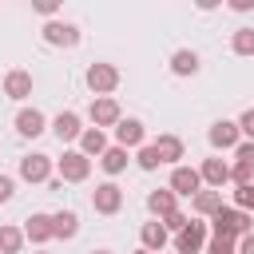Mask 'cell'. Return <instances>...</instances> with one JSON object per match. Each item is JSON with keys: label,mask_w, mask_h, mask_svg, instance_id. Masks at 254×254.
<instances>
[{"label": "cell", "mask_w": 254, "mask_h": 254, "mask_svg": "<svg viewBox=\"0 0 254 254\" xmlns=\"http://www.w3.org/2000/svg\"><path fill=\"white\" fill-rule=\"evenodd\" d=\"M210 230L218 234V238H242V234H250L254 230V214H246V210H238V206H222L214 218H210Z\"/></svg>", "instance_id": "1"}, {"label": "cell", "mask_w": 254, "mask_h": 254, "mask_svg": "<svg viewBox=\"0 0 254 254\" xmlns=\"http://www.w3.org/2000/svg\"><path fill=\"white\" fill-rule=\"evenodd\" d=\"M91 206H95V214H119V210H123V187H119L115 179L99 183V187L91 190Z\"/></svg>", "instance_id": "2"}, {"label": "cell", "mask_w": 254, "mask_h": 254, "mask_svg": "<svg viewBox=\"0 0 254 254\" xmlns=\"http://www.w3.org/2000/svg\"><path fill=\"white\" fill-rule=\"evenodd\" d=\"M83 79H87V87H91L95 99H99V95H111V91L119 87V67H115V64H91Z\"/></svg>", "instance_id": "3"}, {"label": "cell", "mask_w": 254, "mask_h": 254, "mask_svg": "<svg viewBox=\"0 0 254 254\" xmlns=\"http://www.w3.org/2000/svg\"><path fill=\"white\" fill-rule=\"evenodd\" d=\"M202 246H206V222H202V218H190V222L175 234V250H179V254H202Z\"/></svg>", "instance_id": "4"}, {"label": "cell", "mask_w": 254, "mask_h": 254, "mask_svg": "<svg viewBox=\"0 0 254 254\" xmlns=\"http://www.w3.org/2000/svg\"><path fill=\"white\" fill-rule=\"evenodd\" d=\"M206 139H210V147H214V151H234V147L242 143V131H238V123H234V119H214V123H210V131H206Z\"/></svg>", "instance_id": "5"}, {"label": "cell", "mask_w": 254, "mask_h": 254, "mask_svg": "<svg viewBox=\"0 0 254 254\" xmlns=\"http://www.w3.org/2000/svg\"><path fill=\"white\" fill-rule=\"evenodd\" d=\"M56 171L64 183H83L91 175V159L79 155V151H64V159H56Z\"/></svg>", "instance_id": "6"}, {"label": "cell", "mask_w": 254, "mask_h": 254, "mask_svg": "<svg viewBox=\"0 0 254 254\" xmlns=\"http://www.w3.org/2000/svg\"><path fill=\"white\" fill-rule=\"evenodd\" d=\"M167 190H175V198H194L202 190V179H198V167H175L171 171V183Z\"/></svg>", "instance_id": "7"}, {"label": "cell", "mask_w": 254, "mask_h": 254, "mask_svg": "<svg viewBox=\"0 0 254 254\" xmlns=\"http://www.w3.org/2000/svg\"><path fill=\"white\" fill-rule=\"evenodd\" d=\"M40 36H44V44H52V48H75V44H79V28L67 24V20H48Z\"/></svg>", "instance_id": "8"}, {"label": "cell", "mask_w": 254, "mask_h": 254, "mask_svg": "<svg viewBox=\"0 0 254 254\" xmlns=\"http://www.w3.org/2000/svg\"><path fill=\"white\" fill-rule=\"evenodd\" d=\"M20 179L24 183H48L52 179V155H40V151L24 155L20 159Z\"/></svg>", "instance_id": "9"}, {"label": "cell", "mask_w": 254, "mask_h": 254, "mask_svg": "<svg viewBox=\"0 0 254 254\" xmlns=\"http://www.w3.org/2000/svg\"><path fill=\"white\" fill-rule=\"evenodd\" d=\"M87 115H91V123H95L99 131H103V127H115V123L123 119V111H119V103H115L111 95H99V99H91V111H87Z\"/></svg>", "instance_id": "10"}, {"label": "cell", "mask_w": 254, "mask_h": 254, "mask_svg": "<svg viewBox=\"0 0 254 254\" xmlns=\"http://www.w3.org/2000/svg\"><path fill=\"white\" fill-rule=\"evenodd\" d=\"M16 131H20L24 139H40V135L48 131L44 111H40V107H20V111H16Z\"/></svg>", "instance_id": "11"}, {"label": "cell", "mask_w": 254, "mask_h": 254, "mask_svg": "<svg viewBox=\"0 0 254 254\" xmlns=\"http://www.w3.org/2000/svg\"><path fill=\"white\" fill-rule=\"evenodd\" d=\"M143 143H147V127L139 119H119L115 123V147L131 151V147H143Z\"/></svg>", "instance_id": "12"}, {"label": "cell", "mask_w": 254, "mask_h": 254, "mask_svg": "<svg viewBox=\"0 0 254 254\" xmlns=\"http://www.w3.org/2000/svg\"><path fill=\"white\" fill-rule=\"evenodd\" d=\"M32 87H36V79H32V71H24V67H12L8 75H4V95L8 99H28L32 95Z\"/></svg>", "instance_id": "13"}, {"label": "cell", "mask_w": 254, "mask_h": 254, "mask_svg": "<svg viewBox=\"0 0 254 254\" xmlns=\"http://www.w3.org/2000/svg\"><path fill=\"white\" fill-rule=\"evenodd\" d=\"M52 135H56L60 143H71V139L83 135V119H79L75 111H60V115L52 119Z\"/></svg>", "instance_id": "14"}, {"label": "cell", "mask_w": 254, "mask_h": 254, "mask_svg": "<svg viewBox=\"0 0 254 254\" xmlns=\"http://www.w3.org/2000/svg\"><path fill=\"white\" fill-rule=\"evenodd\" d=\"M198 179H202L210 190H222V183H230V163H222V159H202Z\"/></svg>", "instance_id": "15"}, {"label": "cell", "mask_w": 254, "mask_h": 254, "mask_svg": "<svg viewBox=\"0 0 254 254\" xmlns=\"http://www.w3.org/2000/svg\"><path fill=\"white\" fill-rule=\"evenodd\" d=\"M24 238H28V242H36V246L52 242V214H44V210L28 214V222H24Z\"/></svg>", "instance_id": "16"}, {"label": "cell", "mask_w": 254, "mask_h": 254, "mask_svg": "<svg viewBox=\"0 0 254 254\" xmlns=\"http://www.w3.org/2000/svg\"><path fill=\"white\" fill-rule=\"evenodd\" d=\"M75 234H79V214H75V210H56V214H52V238L71 242Z\"/></svg>", "instance_id": "17"}, {"label": "cell", "mask_w": 254, "mask_h": 254, "mask_svg": "<svg viewBox=\"0 0 254 254\" xmlns=\"http://www.w3.org/2000/svg\"><path fill=\"white\" fill-rule=\"evenodd\" d=\"M222 206H226V202H222V190H198V194L190 198V210H194L198 218H214Z\"/></svg>", "instance_id": "18"}, {"label": "cell", "mask_w": 254, "mask_h": 254, "mask_svg": "<svg viewBox=\"0 0 254 254\" xmlns=\"http://www.w3.org/2000/svg\"><path fill=\"white\" fill-rule=\"evenodd\" d=\"M139 242H143L147 254H159V250L171 242V234L163 230V222H143V226H139Z\"/></svg>", "instance_id": "19"}, {"label": "cell", "mask_w": 254, "mask_h": 254, "mask_svg": "<svg viewBox=\"0 0 254 254\" xmlns=\"http://www.w3.org/2000/svg\"><path fill=\"white\" fill-rule=\"evenodd\" d=\"M198 52H190V48H179L175 56H171V71L179 75V79H187V75H198Z\"/></svg>", "instance_id": "20"}, {"label": "cell", "mask_w": 254, "mask_h": 254, "mask_svg": "<svg viewBox=\"0 0 254 254\" xmlns=\"http://www.w3.org/2000/svg\"><path fill=\"white\" fill-rule=\"evenodd\" d=\"M103 151H107V135H103L99 127H83V135H79V155L99 159Z\"/></svg>", "instance_id": "21"}, {"label": "cell", "mask_w": 254, "mask_h": 254, "mask_svg": "<svg viewBox=\"0 0 254 254\" xmlns=\"http://www.w3.org/2000/svg\"><path fill=\"white\" fill-rule=\"evenodd\" d=\"M147 210H151L155 218H167L171 210H179L175 190H167V187H163V190H151V194H147Z\"/></svg>", "instance_id": "22"}, {"label": "cell", "mask_w": 254, "mask_h": 254, "mask_svg": "<svg viewBox=\"0 0 254 254\" xmlns=\"http://www.w3.org/2000/svg\"><path fill=\"white\" fill-rule=\"evenodd\" d=\"M155 151H159V163L179 167V159H183V139H179V135H159V139H155Z\"/></svg>", "instance_id": "23"}, {"label": "cell", "mask_w": 254, "mask_h": 254, "mask_svg": "<svg viewBox=\"0 0 254 254\" xmlns=\"http://www.w3.org/2000/svg\"><path fill=\"white\" fill-rule=\"evenodd\" d=\"M99 167H103L111 179L123 175V171H127V151H123V147H107V151L99 155Z\"/></svg>", "instance_id": "24"}, {"label": "cell", "mask_w": 254, "mask_h": 254, "mask_svg": "<svg viewBox=\"0 0 254 254\" xmlns=\"http://www.w3.org/2000/svg\"><path fill=\"white\" fill-rule=\"evenodd\" d=\"M24 246V230L20 226H0V254H20Z\"/></svg>", "instance_id": "25"}, {"label": "cell", "mask_w": 254, "mask_h": 254, "mask_svg": "<svg viewBox=\"0 0 254 254\" xmlns=\"http://www.w3.org/2000/svg\"><path fill=\"white\" fill-rule=\"evenodd\" d=\"M230 52L234 56H254V28H238L230 36Z\"/></svg>", "instance_id": "26"}, {"label": "cell", "mask_w": 254, "mask_h": 254, "mask_svg": "<svg viewBox=\"0 0 254 254\" xmlns=\"http://www.w3.org/2000/svg\"><path fill=\"white\" fill-rule=\"evenodd\" d=\"M135 163H139V171H159V167H163V163H159L155 143H143V147H139V155H135Z\"/></svg>", "instance_id": "27"}, {"label": "cell", "mask_w": 254, "mask_h": 254, "mask_svg": "<svg viewBox=\"0 0 254 254\" xmlns=\"http://www.w3.org/2000/svg\"><path fill=\"white\" fill-rule=\"evenodd\" d=\"M230 183L234 187H250L254 183V163H234L230 167Z\"/></svg>", "instance_id": "28"}, {"label": "cell", "mask_w": 254, "mask_h": 254, "mask_svg": "<svg viewBox=\"0 0 254 254\" xmlns=\"http://www.w3.org/2000/svg\"><path fill=\"white\" fill-rule=\"evenodd\" d=\"M202 254H238V242H234V238H218V234H214V238L202 246Z\"/></svg>", "instance_id": "29"}, {"label": "cell", "mask_w": 254, "mask_h": 254, "mask_svg": "<svg viewBox=\"0 0 254 254\" xmlns=\"http://www.w3.org/2000/svg\"><path fill=\"white\" fill-rule=\"evenodd\" d=\"M234 206L246 210V214H254V183L250 187H234Z\"/></svg>", "instance_id": "30"}, {"label": "cell", "mask_w": 254, "mask_h": 254, "mask_svg": "<svg viewBox=\"0 0 254 254\" xmlns=\"http://www.w3.org/2000/svg\"><path fill=\"white\" fill-rule=\"evenodd\" d=\"M159 222H163V230H167V234H179V230H183L190 218H187L183 210H171V214H167V218H159Z\"/></svg>", "instance_id": "31"}, {"label": "cell", "mask_w": 254, "mask_h": 254, "mask_svg": "<svg viewBox=\"0 0 254 254\" xmlns=\"http://www.w3.org/2000/svg\"><path fill=\"white\" fill-rule=\"evenodd\" d=\"M234 123H238V131H242V135H250V143H254V107H246Z\"/></svg>", "instance_id": "32"}, {"label": "cell", "mask_w": 254, "mask_h": 254, "mask_svg": "<svg viewBox=\"0 0 254 254\" xmlns=\"http://www.w3.org/2000/svg\"><path fill=\"white\" fill-rule=\"evenodd\" d=\"M234 159H238V163H254V143H250V139L238 143V147H234Z\"/></svg>", "instance_id": "33"}, {"label": "cell", "mask_w": 254, "mask_h": 254, "mask_svg": "<svg viewBox=\"0 0 254 254\" xmlns=\"http://www.w3.org/2000/svg\"><path fill=\"white\" fill-rule=\"evenodd\" d=\"M12 194H16V179L12 175H0V202H8Z\"/></svg>", "instance_id": "34"}, {"label": "cell", "mask_w": 254, "mask_h": 254, "mask_svg": "<svg viewBox=\"0 0 254 254\" xmlns=\"http://www.w3.org/2000/svg\"><path fill=\"white\" fill-rule=\"evenodd\" d=\"M32 8H36V12H40V16H48V20H52V16H56V12H60V4H56V0H36V4H32Z\"/></svg>", "instance_id": "35"}, {"label": "cell", "mask_w": 254, "mask_h": 254, "mask_svg": "<svg viewBox=\"0 0 254 254\" xmlns=\"http://www.w3.org/2000/svg\"><path fill=\"white\" fill-rule=\"evenodd\" d=\"M238 254H254V230L238 238Z\"/></svg>", "instance_id": "36"}, {"label": "cell", "mask_w": 254, "mask_h": 254, "mask_svg": "<svg viewBox=\"0 0 254 254\" xmlns=\"http://www.w3.org/2000/svg\"><path fill=\"white\" fill-rule=\"evenodd\" d=\"M254 0H230V12H250Z\"/></svg>", "instance_id": "37"}, {"label": "cell", "mask_w": 254, "mask_h": 254, "mask_svg": "<svg viewBox=\"0 0 254 254\" xmlns=\"http://www.w3.org/2000/svg\"><path fill=\"white\" fill-rule=\"evenodd\" d=\"M91 254H111V250H91Z\"/></svg>", "instance_id": "38"}, {"label": "cell", "mask_w": 254, "mask_h": 254, "mask_svg": "<svg viewBox=\"0 0 254 254\" xmlns=\"http://www.w3.org/2000/svg\"><path fill=\"white\" fill-rule=\"evenodd\" d=\"M135 254H147V250H135Z\"/></svg>", "instance_id": "39"}, {"label": "cell", "mask_w": 254, "mask_h": 254, "mask_svg": "<svg viewBox=\"0 0 254 254\" xmlns=\"http://www.w3.org/2000/svg\"><path fill=\"white\" fill-rule=\"evenodd\" d=\"M36 254H44V250H36Z\"/></svg>", "instance_id": "40"}]
</instances>
